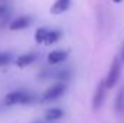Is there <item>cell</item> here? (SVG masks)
<instances>
[{
  "label": "cell",
  "mask_w": 124,
  "mask_h": 123,
  "mask_svg": "<svg viewBox=\"0 0 124 123\" xmlns=\"http://www.w3.org/2000/svg\"><path fill=\"white\" fill-rule=\"evenodd\" d=\"M33 101L32 94L25 91H12L4 97V104L13 106V104H29Z\"/></svg>",
  "instance_id": "6da1fadb"
},
{
  "label": "cell",
  "mask_w": 124,
  "mask_h": 123,
  "mask_svg": "<svg viewBox=\"0 0 124 123\" xmlns=\"http://www.w3.org/2000/svg\"><path fill=\"white\" fill-rule=\"evenodd\" d=\"M120 71H121V64H120V58H114L113 64H111V68L108 71V75L105 78V86L107 88H113L116 86V83L118 81L120 78Z\"/></svg>",
  "instance_id": "7a4b0ae2"
},
{
  "label": "cell",
  "mask_w": 124,
  "mask_h": 123,
  "mask_svg": "<svg viewBox=\"0 0 124 123\" xmlns=\"http://www.w3.org/2000/svg\"><path fill=\"white\" fill-rule=\"evenodd\" d=\"M65 90H66V86H65V83H56V84H54L52 87H49L46 91L43 93L42 98H43L45 101L55 100V98L61 97L62 94L65 93Z\"/></svg>",
  "instance_id": "3957f363"
},
{
  "label": "cell",
  "mask_w": 124,
  "mask_h": 123,
  "mask_svg": "<svg viewBox=\"0 0 124 123\" xmlns=\"http://www.w3.org/2000/svg\"><path fill=\"white\" fill-rule=\"evenodd\" d=\"M105 90H107V86H105V80L101 81L95 90V94H94V98H93V109L94 110H98L102 103H104V98H105Z\"/></svg>",
  "instance_id": "277c9868"
},
{
  "label": "cell",
  "mask_w": 124,
  "mask_h": 123,
  "mask_svg": "<svg viewBox=\"0 0 124 123\" xmlns=\"http://www.w3.org/2000/svg\"><path fill=\"white\" fill-rule=\"evenodd\" d=\"M32 23V18L31 16H19L16 19H13L9 25V29L10 31H22L25 28H28Z\"/></svg>",
  "instance_id": "5b68a950"
},
{
  "label": "cell",
  "mask_w": 124,
  "mask_h": 123,
  "mask_svg": "<svg viewBox=\"0 0 124 123\" xmlns=\"http://www.w3.org/2000/svg\"><path fill=\"white\" fill-rule=\"evenodd\" d=\"M66 58H68V52L63 51V49H55V51H51L48 54V62L52 64V65L63 62Z\"/></svg>",
  "instance_id": "8992f818"
},
{
  "label": "cell",
  "mask_w": 124,
  "mask_h": 123,
  "mask_svg": "<svg viewBox=\"0 0 124 123\" xmlns=\"http://www.w3.org/2000/svg\"><path fill=\"white\" fill-rule=\"evenodd\" d=\"M69 6H71V0H55V3L51 6V13L61 15L69 9Z\"/></svg>",
  "instance_id": "52a82bcc"
},
{
  "label": "cell",
  "mask_w": 124,
  "mask_h": 123,
  "mask_svg": "<svg viewBox=\"0 0 124 123\" xmlns=\"http://www.w3.org/2000/svg\"><path fill=\"white\" fill-rule=\"evenodd\" d=\"M35 60H36V54H32V52H29V54H23V55H20V57L16 58V65L20 67V68H23V67L31 65Z\"/></svg>",
  "instance_id": "ba28073f"
},
{
  "label": "cell",
  "mask_w": 124,
  "mask_h": 123,
  "mask_svg": "<svg viewBox=\"0 0 124 123\" xmlns=\"http://www.w3.org/2000/svg\"><path fill=\"white\" fill-rule=\"evenodd\" d=\"M62 116H63V110L59 107H52V109L46 110V113H45V117L48 120H58Z\"/></svg>",
  "instance_id": "9c48e42d"
},
{
  "label": "cell",
  "mask_w": 124,
  "mask_h": 123,
  "mask_svg": "<svg viewBox=\"0 0 124 123\" xmlns=\"http://www.w3.org/2000/svg\"><path fill=\"white\" fill-rule=\"evenodd\" d=\"M59 38H61V32L59 31H51L48 32V36H46V39H45V45H52V44H55L56 41H59Z\"/></svg>",
  "instance_id": "30bf717a"
},
{
  "label": "cell",
  "mask_w": 124,
  "mask_h": 123,
  "mask_svg": "<svg viewBox=\"0 0 124 123\" xmlns=\"http://www.w3.org/2000/svg\"><path fill=\"white\" fill-rule=\"evenodd\" d=\"M48 32H49V29H46V28L36 29V32H35V41L38 44H45V39L48 36Z\"/></svg>",
  "instance_id": "8fae6325"
},
{
  "label": "cell",
  "mask_w": 124,
  "mask_h": 123,
  "mask_svg": "<svg viewBox=\"0 0 124 123\" xmlns=\"http://www.w3.org/2000/svg\"><path fill=\"white\" fill-rule=\"evenodd\" d=\"M10 61V54L7 52H0V65H6Z\"/></svg>",
  "instance_id": "7c38bea8"
},
{
  "label": "cell",
  "mask_w": 124,
  "mask_h": 123,
  "mask_svg": "<svg viewBox=\"0 0 124 123\" xmlns=\"http://www.w3.org/2000/svg\"><path fill=\"white\" fill-rule=\"evenodd\" d=\"M116 109L117 110H121L123 109V91L117 96V103H116Z\"/></svg>",
  "instance_id": "4fadbf2b"
},
{
  "label": "cell",
  "mask_w": 124,
  "mask_h": 123,
  "mask_svg": "<svg viewBox=\"0 0 124 123\" xmlns=\"http://www.w3.org/2000/svg\"><path fill=\"white\" fill-rule=\"evenodd\" d=\"M9 15V7L6 4H0V18H4Z\"/></svg>",
  "instance_id": "5bb4252c"
},
{
  "label": "cell",
  "mask_w": 124,
  "mask_h": 123,
  "mask_svg": "<svg viewBox=\"0 0 124 123\" xmlns=\"http://www.w3.org/2000/svg\"><path fill=\"white\" fill-rule=\"evenodd\" d=\"M121 61H124V46H123V51H121Z\"/></svg>",
  "instance_id": "9a60e30c"
},
{
  "label": "cell",
  "mask_w": 124,
  "mask_h": 123,
  "mask_svg": "<svg viewBox=\"0 0 124 123\" xmlns=\"http://www.w3.org/2000/svg\"><path fill=\"white\" fill-rule=\"evenodd\" d=\"M111 1H114V3H121L123 0H111Z\"/></svg>",
  "instance_id": "2e32d148"
}]
</instances>
